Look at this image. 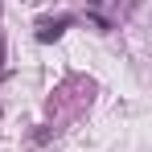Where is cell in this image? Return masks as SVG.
I'll use <instances>...</instances> for the list:
<instances>
[{
  "mask_svg": "<svg viewBox=\"0 0 152 152\" xmlns=\"http://www.w3.org/2000/svg\"><path fill=\"white\" fill-rule=\"evenodd\" d=\"M74 25V17H58V21H41L37 25V41H53V37H62V29Z\"/></svg>",
  "mask_w": 152,
  "mask_h": 152,
  "instance_id": "obj_1",
  "label": "cell"
},
{
  "mask_svg": "<svg viewBox=\"0 0 152 152\" xmlns=\"http://www.w3.org/2000/svg\"><path fill=\"white\" fill-rule=\"evenodd\" d=\"M0 70H4V37H0Z\"/></svg>",
  "mask_w": 152,
  "mask_h": 152,
  "instance_id": "obj_2",
  "label": "cell"
}]
</instances>
